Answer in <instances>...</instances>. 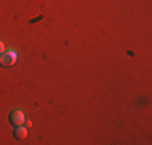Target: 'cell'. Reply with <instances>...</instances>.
Listing matches in <instances>:
<instances>
[{
  "instance_id": "1",
  "label": "cell",
  "mask_w": 152,
  "mask_h": 145,
  "mask_svg": "<svg viewBox=\"0 0 152 145\" xmlns=\"http://www.w3.org/2000/svg\"><path fill=\"white\" fill-rule=\"evenodd\" d=\"M15 63H16V53L13 50H10V52L5 50L0 55V65H3V66H13Z\"/></svg>"
},
{
  "instance_id": "5",
  "label": "cell",
  "mask_w": 152,
  "mask_h": 145,
  "mask_svg": "<svg viewBox=\"0 0 152 145\" xmlns=\"http://www.w3.org/2000/svg\"><path fill=\"white\" fill-rule=\"evenodd\" d=\"M3 52H5V45H3V42L0 41V55H2Z\"/></svg>"
},
{
  "instance_id": "4",
  "label": "cell",
  "mask_w": 152,
  "mask_h": 145,
  "mask_svg": "<svg viewBox=\"0 0 152 145\" xmlns=\"http://www.w3.org/2000/svg\"><path fill=\"white\" fill-rule=\"evenodd\" d=\"M24 123H26V128H28V129L32 128V121H29V119H24Z\"/></svg>"
},
{
  "instance_id": "2",
  "label": "cell",
  "mask_w": 152,
  "mask_h": 145,
  "mask_svg": "<svg viewBox=\"0 0 152 145\" xmlns=\"http://www.w3.org/2000/svg\"><path fill=\"white\" fill-rule=\"evenodd\" d=\"M24 119H26V116L21 110H13L12 113H10V123H12V126H23L24 124Z\"/></svg>"
},
{
  "instance_id": "3",
  "label": "cell",
  "mask_w": 152,
  "mask_h": 145,
  "mask_svg": "<svg viewBox=\"0 0 152 145\" xmlns=\"http://www.w3.org/2000/svg\"><path fill=\"white\" fill-rule=\"evenodd\" d=\"M15 137H16L18 140L26 139V137H28V128H26V126H16V129H15Z\"/></svg>"
}]
</instances>
